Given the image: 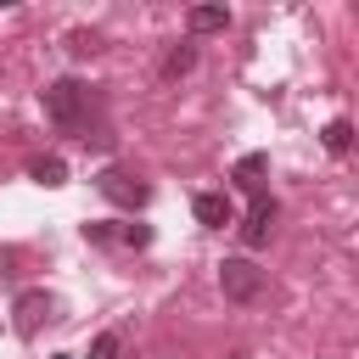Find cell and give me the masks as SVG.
<instances>
[{
	"mask_svg": "<svg viewBox=\"0 0 359 359\" xmlns=\"http://www.w3.org/2000/svg\"><path fill=\"white\" fill-rule=\"evenodd\" d=\"M11 314H17V331H39V320L56 314V297H50V292H22Z\"/></svg>",
	"mask_w": 359,
	"mask_h": 359,
	"instance_id": "8992f818",
	"label": "cell"
},
{
	"mask_svg": "<svg viewBox=\"0 0 359 359\" xmlns=\"http://www.w3.org/2000/svg\"><path fill=\"white\" fill-rule=\"evenodd\" d=\"M118 236H123L129 247H146V241H151V230H146V224H129V230H118Z\"/></svg>",
	"mask_w": 359,
	"mask_h": 359,
	"instance_id": "5bb4252c",
	"label": "cell"
},
{
	"mask_svg": "<svg viewBox=\"0 0 359 359\" xmlns=\"http://www.w3.org/2000/svg\"><path fill=\"white\" fill-rule=\"evenodd\" d=\"M39 101H45V118H50L62 135H79V140H84V129H90V90H84L79 79H50Z\"/></svg>",
	"mask_w": 359,
	"mask_h": 359,
	"instance_id": "6da1fadb",
	"label": "cell"
},
{
	"mask_svg": "<svg viewBox=\"0 0 359 359\" xmlns=\"http://www.w3.org/2000/svg\"><path fill=\"white\" fill-rule=\"evenodd\" d=\"M269 224H275V196H252V208H247V219H241V241L247 247H264L269 241Z\"/></svg>",
	"mask_w": 359,
	"mask_h": 359,
	"instance_id": "5b68a950",
	"label": "cell"
},
{
	"mask_svg": "<svg viewBox=\"0 0 359 359\" xmlns=\"http://www.w3.org/2000/svg\"><path fill=\"white\" fill-rule=\"evenodd\" d=\"M191 67H196V50H191V45H174V50H168V62H163V73H168V79H180V73H191Z\"/></svg>",
	"mask_w": 359,
	"mask_h": 359,
	"instance_id": "8fae6325",
	"label": "cell"
},
{
	"mask_svg": "<svg viewBox=\"0 0 359 359\" xmlns=\"http://www.w3.org/2000/svg\"><path fill=\"white\" fill-rule=\"evenodd\" d=\"M28 174H34L39 185H67V163H62V157H39Z\"/></svg>",
	"mask_w": 359,
	"mask_h": 359,
	"instance_id": "30bf717a",
	"label": "cell"
},
{
	"mask_svg": "<svg viewBox=\"0 0 359 359\" xmlns=\"http://www.w3.org/2000/svg\"><path fill=\"white\" fill-rule=\"evenodd\" d=\"M264 174H269V157H264V151H247V157H236V168H230V180H236L241 191H252V196L264 191Z\"/></svg>",
	"mask_w": 359,
	"mask_h": 359,
	"instance_id": "52a82bcc",
	"label": "cell"
},
{
	"mask_svg": "<svg viewBox=\"0 0 359 359\" xmlns=\"http://www.w3.org/2000/svg\"><path fill=\"white\" fill-rule=\"evenodd\" d=\"M219 286H224L230 303H258L264 297V269L252 258H224L219 264Z\"/></svg>",
	"mask_w": 359,
	"mask_h": 359,
	"instance_id": "7a4b0ae2",
	"label": "cell"
},
{
	"mask_svg": "<svg viewBox=\"0 0 359 359\" xmlns=\"http://www.w3.org/2000/svg\"><path fill=\"white\" fill-rule=\"evenodd\" d=\"M56 359H73V353H56Z\"/></svg>",
	"mask_w": 359,
	"mask_h": 359,
	"instance_id": "9a60e30c",
	"label": "cell"
},
{
	"mask_svg": "<svg viewBox=\"0 0 359 359\" xmlns=\"http://www.w3.org/2000/svg\"><path fill=\"white\" fill-rule=\"evenodd\" d=\"M196 34H219V28H230V11L224 6H191V17H185Z\"/></svg>",
	"mask_w": 359,
	"mask_h": 359,
	"instance_id": "ba28073f",
	"label": "cell"
},
{
	"mask_svg": "<svg viewBox=\"0 0 359 359\" xmlns=\"http://www.w3.org/2000/svg\"><path fill=\"white\" fill-rule=\"evenodd\" d=\"M95 191L107 202H118V208H146V196H151V185L140 174H129V168H101L95 174Z\"/></svg>",
	"mask_w": 359,
	"mask_h": 359,
	"instance_id": "3957f363",
	"label": "cell"
},
{
	"mask_svg": "<svg viewBox=\"0 0 359 359\" xmlns=\"http://www.w3.org/2000/svg\"><path fill=\"white\" fill-rule=\"evenodd\" d=\"M90 359H123V337H118V331H101V337L90 342Z\"/></svg>",
	"mask_w": 359,
	"mask_h": 359,
	"instance_id": "7c38bea8",
	"label": "cell"
},
{
	"mask_svg": "<svg viewBox=\"0 0 359 359\" xmlns=\"http://www.w3.org/2000/svg\"><path fill=\"white\" fill-rule=\"evenodd\" d=\"M67 50H73V56H95V50H101V39H95L90 28H73V34H67Z\"/></svg>",
	"mask_w": 359,
	"mask_h": 359,
	"instance_id": "4fadbf2b",
	"label": "cell"
},
{
	"mask_svg": "<svg viewBox=\"0 0 359 359\" xmlns=\"http://www.w3.org/2000/svg\"><path fill=\"white\" fill-rule=\"evenodd\" d=\"M191 213H196V224H208V230H224V224L236 219V208H230L224 191H196V196H191Z\"/></svg>",
	"mask_w": 359,
	"mask_h": 359,
	"instance_id": "277c9868",
	"label": "cell"
},
{
	"mask_svg": "<svg viewBox=\"0 0 359 359\" xmlns=\"http://www.w3.org/2000/svg\"><path fill=\"white\" fill-rule=\"evenodd\" d=\"M348 146H353V123H348V118H331V123H325V151L342 157Z\"/></svg>",
	"mask_w": 359,
	"mask_h": 359,
	"instance_id": "9c48e42d",
	"label": "cell"
}]
</instances>
